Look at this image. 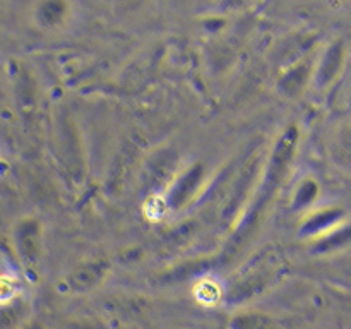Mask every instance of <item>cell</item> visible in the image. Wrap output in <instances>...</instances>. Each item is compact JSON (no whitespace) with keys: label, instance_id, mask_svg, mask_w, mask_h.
<instances>
[{"label":"cell","instance_id":"7a4b0ae2","mask_svg":"<svg viewBox=\"0 0 351 329\" xmlns=\"http://www.w3.org/2000/svg\"><path fill=\"white\" fill-rule=\"evenodd\" d=\"M10 295H14V287L10 284L9 280L0 278V300H7Z\"/></svg>","mask_w":351,"mask_h":329},{"label":"cell","instance_id":"6da1fadb","mask_svg":"<svg viewBox=\"0 0 351 329\" xmlns=\"http://www.w3.org/2000/svg\"><path fill=\"white\" fill-rule=\"evenodd\" d=\"M67 3L64 0H43L38 10L40 21L45 26H57L65 19Z\"/></svg>","mask_w":351,"mask_h":329}]
</instances>
